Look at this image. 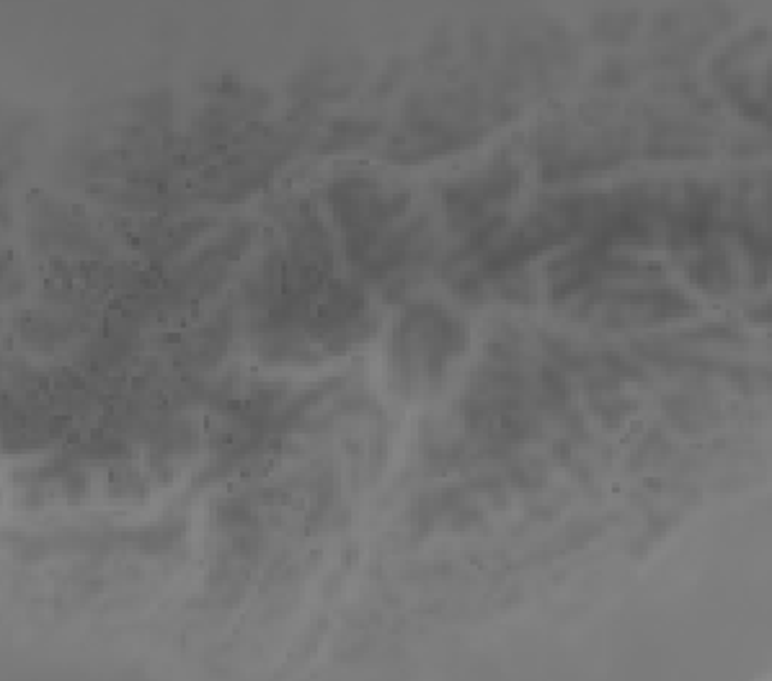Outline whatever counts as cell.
<instances>
[{"label":"cell","instance_id":"1","mask_svg":"<svg viewBox=\"0 0 772 681\" xmlns=\"http://www.w3.org/2000/svg\"><path fill=\"white\" fill-rule=\"evenodd\" d=\"M463 343V326L440 307L413 305L406 310L393 343V364L406 395L417 393V387L429 393L442 385L450 359L461 354Z\"/></svg>","mask_w":772,"mask_h":681},{"label":"cell","instance_id":"2","mask_svg":"<svg viewBox=\"0 0 772 681\" xmlns=\"http://www.w3.org/2000/svg\"><path fill=\"white\" fill-rule=\"evenodd\" d=\"M326 202L344 230V251L362 263L383 240V232L409 207L406 192H385L370 175H349L333 181Z\"/></svg>","mask_w":772,"mask_h":681},{"label":"cell","instance_id":"3","mask_svg":"<svg viewBox=\"0 0 772 681\" xmlns=\"http://www.w3.org/2000/svg\"><path fill=\"white\" fill-rule=\"evenodd\" d=\"M522 184V171L512 160L499 158L486 173L463 179L444 189V207H447L450 227L455 232H470L473 227L484 225L486 219L499 215L493 204L509 200Z\"/></svg>","mask_w":772,"mask_h":681},{"label":"cell","instance_id":"4","mask_svg":"<svg viewBox=\"0 0 772 681\" xmlns=\"http://www.w3.org/2000/svg\"><path fill=\"white\" fill-rule=\"evenodd\" d=\"M720 230V189L684 184L682 200L672 204L665 223V240L672 253L695 251Z\"/></svg>","mask_w":772,"mask_h":681},{"label":"cell","instance_id":"5","mask_svg":"<svg viewBox=\"0 0 772 681\" xmlns=\"http://www.w3.org/2000/svg\"><path fill=\"white\" fill-rule=\"evenodd\" d=\"M684 274L705 295H728L734 290L731 256L718 240L695 248L693 256L684 261Z\"/></svg>","mask_w":772,"mask_h":681},{"label":"cell","instance_id":"6","mask_svg":"<svg viewBox=\"0 0 772 681\" xmlns=\"http://www.w3.org/2000/svg\"><path fill=\"white\" fill-rule=\"evenodd\" d=\"M665 416L680 431L695 434L718 421V402L708 393H674L665 398Z\"/></svg>","mask_w":772,"mask_h":681},{"label":"cell","instance_id":"7","mask_svg":"<svg viewBox=\"0 0 772 681\" xmlns=\"http://www.w3.org/2000/svg\"><path fill=\"white\" fill-rule=\"evenodd\" d=\"M592 411L604 427H621L623 421H628L636 413V402L631 398H623L617 390H592Z\"/></svg>","mask_w":772,"mask_h":681},{"label":"cell","instance_id":"8","mask_svg":"<svg viewBox=\"0 0 772 681\" xmlns=\"http://www.w3.org/2000/svg\"><path fill=\"white\" fill-rule=\"evenodd\" d=\"M381 129L377 122H362V120H349V122H337L326 137L320 150H349L356 148V145L367 143L375 132Z\"/></svg>","mask_w":772,"mask_h":681},{"label":"cell","instance_id":"9","mask_svg":"<svg viewBox=\"0 0 772 681\" xmlns=\"http://www.w3.org/2000/svg\"><path fill=\"white\" fill-rule=\"evenodd\" d=\"M669 452H672V442H669V436L661 429H651L644 439H640L636 452H633L631 465L636 467V470L661 465L669 457Z\"/></svg>","mask_w":772,"mask_h":681},{"label":"cell","instance_id":"10","mask_svg":"<svg viewBox=\"0 0 772 681\" xmlns=\"http://www.w3.org/2000/svg\"><path fill=\"white\" fill-rule=\"evenodd\" d=\"M677 339L684 343H741L745 333L731 324H705L701 328H693V331L680 333Z\"/></svg>","mask_w":772,"mask_h":681},{"label":"cell","instance_id":"11","mask_svg":"<svg viewBox=\"0 0 772 681\" xmlns=\"http://www.w3.org/2000/svg\"><path fill=\"white\" fill-rule=\"evenodd\" d=\"M600 24L608 26H592L597 29V34L602 42H625L631 36V29L638 24V16H633V13H602V16H597Z\"/></svg>","mask_w":772,"mask_h":681},{"label":"cell","instance_id":"12","mask_svg":"<svg viewBox=\"0 0 772 681\" xmlns=\"http://www.w3.org/2000/svg\"><path fill=\"white\" fill-rule=\"evenodd\" d=\"M600 83L608 86V88H623V86H628V83H631V70L625 68L623 63H610L608 68L602 70Z\"/></svg>","mask_w":772,"mask_h":681}]
</instances>
